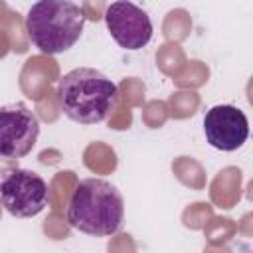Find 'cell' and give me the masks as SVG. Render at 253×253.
<instances>
[{
    "label": "cell",
    "instance_id": "cell-4",
    "mask_svg": "<svg viewBox=\"0 0 253 253\" xmlns=\"http://www.w3.org/2000/svg\"><path fill=\"white\" fill-rule=\"evenodd\" d=\"M0 198L4 210L14 217H34L47 204V184L32 170L14 168L2 176Z\"/></svg>",
    "mask_w": 253,
    "mask_h": 253
},
{
    "label": "cell",
    "instance_id": "cell-7",
    "mask_svg": "<svg viewBox=\"0 0 253 253\" xmlns=\"http://www.w3.org/2000/svg\"><path fill=\"white\" fill-rule=\"evenodd\" d=\"M204 132L213 148L233 152L247 140L249 121L245 113L233 105H215L204 117Z\"/></svg>",
    "mask_w": 253,
    "mask_h": 253
},
{
    "label": "cell",
    "instance_id": "cell-3",
    "mask_svg": "<svg viewBox=\"0 0 253 253\" xmlns=\"http://www.w3.org/2000/svg\"><path fill=\"white\" fill-rule=\"evenodd\" d=\"M83 10L71 0H38L26 16V32L32 43L49 55L67 51L81 36Z\"/></svg>",
    "mask_w": 253,
    "mask_h": 253
},
{
    "label": "cell",
    "instance_id": "cell-5",
    "mask_svg": "<svg viewBox=\"0 0 253 253\" xmlns=\"http://www.w3.org/2000/svg\"><path fill=\"white\" fill-rule=\"evenodd\" d=\"M40 134V121L34 111L22 103L6 105L0 111V154L4 158H22L32 152Z\"/></svg>",
    "mask_w": 253,
    "mask_h": 253
},
{
    "label": "cell",
    "instance_id": "cell-1",
    "mask_svg": "<svg viewBox=\"0 0 253 253\" xmlns=\"http://www.w3.org/2000/svg\"><path fill=\"white\" fill-rule=\"evenodd\" d=\"M57 101L65 117L79 125L103 123L119 105L117 85L93 67H77L57 83Z\"/></svg>",
    "mask_w": 253,
    "mask_h": 253
},
{
    "label": "cell",
    "instance_id": "cell-2",
    "mask_svg": "<svg viewBox=\"0 0 253 253\" xmlns=\"http://www.w3.org/2000/svg\"><path fill=\"white\" fill-rule=\"evenodd\" d=\"M125 202L121 192L103 178H85L73 190L67 204V221L73 229L107 237L121 229Z\"/></svg>",
    "mask_w": 253,
    "mask_h": 253
},
{
    "label": "cell",
    "instance_id": "cell-6",
    "mask_svg": "<svg viewBox=\"0 0 253 253\" xmlns=\"http://www.w3.org/2000/svg\"><path fill=\"white\" fill-rule=\"evenodd\" d=\"M105 24L111 38L125 49H140L152 38V22L148 14L128 0H117L105 10Z\"/></svg>",
    "mask_w": 253,
    "mask_h": 253
}]
</instances>
